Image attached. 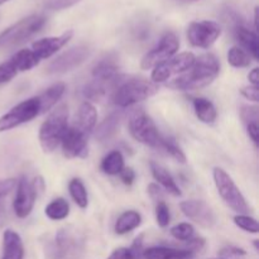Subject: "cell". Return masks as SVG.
Returning a JSON list of instances; mask_svg holds the SVG:
<instances>
[{"mask_svg": "<svg viewBox=\"0 0 259 259\" xmlns=\"http://www.w3.org/2000/svg\"><path fill=\"white\" fill-rule=\"evenodd\" d=\"M18 73H19V71H18L17 66L13 62L12 58H9L8 61L3 62L2 65H0V85H2V83L9 82L10 80H13V78L18 75Z\"/></svg>", "mask_w": 259, "mask_h": 259, "instance_id": "34", "label": "cell"}, {"mask_svg": "<svg viewBox=\"0 0 259 259\" xmlns=\"http://www.w3.org/2000/svg\"><path fill=\"white\" fill-rule=\"evenodd\" d=\"M222 34V27L214 20H197L187 27V39L194 47L210 48Z\"/></svg>", "mask_w": 259, "mask_h": 259, "instance_id": "10", "label": "cell"}, {"mask_svg": "<svg viewBox=\"0 0 259 259\" xmlns=\"http://www.w3.org/2000/svg\"><path fill=\"white\" fill-rule=\"evenodd\" d=\"M156 220H157V224H158L161 228L168 227L169 222H171V214H169V209L164 201L157 202Z\"/></svg>", "mask_w": 259, "mask_h": 259, "instance_id": "35", "label": "cell"}, {"mask_svg": "<svg viewBox=\"0 0 259 259\" xmlns=\"http://www.w3.org/2000/svg\"><path fill=\"white\" fill-rule=\"evenodd\" d=\"M171 235L175 239L181 240V242H189L194 238L195 229L189 223H181V224H177L172 228Z\"/></svg>", "mask_w": 259, "mask_h": 259, "instance_id": "32", "label": "cell"}, {"mask_svg": "<svg viewBox=\"0 0 259 259\" xmlns=\"http://www.w3.org/2000/svg\"><path fill=\"white\" fill-rule=\"evenodd\" d=\"M243 121L245 124L258 123V108L257 106H243L240 110Z\"/></svg>", "mask_w": 259, "mask_h": 259, "instance_id": "38", "label": "cell"}, {"mask_svg": "<svg viewBox=\"0 0 259 259\" xmlns=\"http://www.w3.org/2000/svg\"><path fill=\"white\" fill-rule=\"evenodd\" d=\"M2 259H24V245L22 238L12 229L5 230L3 234Z\"/></svg>", "mask_w": 259, "mask_h": 259, "instance_id": "19", "label": "cell"}, {"mask_svg": "<svg viewBox=\"0 0 259 259\" xmlns=\"http://www.w3.org/2000/svg\"><path fill=\"white\" fill-rule=\"evenodd\" d=\"M212 259H222V258H212Z\"/></svg>", "mask_w": 259, "mask_h": 259, "instance_id": "49", "label": "cell"}, {"mask_svg": "<svg viewBox=\"0 0 259 259\" xmlns=\"http://www.w3.org/2000/svg\"><path fill=\"white\" fill-rule=\"evenodd\" d=\"M68 129V108L66 104L57 106L50 113L39 128V143L43 152L52 153L62 142Z\"/></svg>", "mask_w": 259, "mask_h": 259, "instance_id": "3", "label": "cell"}, {"mask_svg": "<svg viewBox=\"0 0 259 259\" xmlns=\"http://www.w3.org/2000/svg\"><path fill=\"white\" fill-rule=\"evenodd\" d=\"M258 67L253 68L252 71L249 72V75H248V80H249V82L252 83L253 86H258V82H259V76H258Z\"/></svg>", "mask_w": 259, "mask_h": 259, "instance_id": "44", "label": "cell"}, {"mask_svg": "<svg viewBox=\"0 0 259 259\" xmlns=\"http://www.w3.org/2000/svg\"><path fill=\"white\" fill-rule=\"evenodd\" d=\"M40 190H43V181L39 177L30 182L27 177L23 176L17 182V194H15L13 207L18 218L23 219L32 212L35 199L38 197V192H40Z\"/></svg>", "mask_w": 259, "mask_h": 259, "instance_id": "7", "label": "cell"}, {"mask_svg": "<svg viewBox=\"0 0 259 259\" xmlns=\"http://www.w3.org/2000/svg\"><path fill=\"white\" fill-rule=\"evenodd\" d=\"M195 60L196 57L192 52H182L177 56H172L168 60L154 66L152 71V81L154 83L164 82L171 76L186 72L192 67Z\"/></svg>", "mask_w": 259, "mask_h": 259, "instance_id": "9", "label": "cell"}, {"mask_svg": "<svg viewBox=\"0 0 259 259\" xmlns=\"http://www.w3.org/2000/svg\"><path fill=\"white\" fill-rule=\"evenodd\" d=\"M4 217H5L4 199H2V197H0V229H2L3 224H4Z\"/></svg>", "mask_w": 259, "mask_h": 259, "instance_id": "45", "label": "cell"}, {"mask_svg": "<svg viewBox=\"0 0 259 259\" xmlns=\"http://www.w3.org/2000/svg\"><path fill=\"white\" fill-rule=\"evenodd\" d=\"M68 191H70L71 197L75 201V204L77 206H80L81 209H85L89 204V197H88V191H86L85 185L82 184L80 179H72L68 184Z\"/></svg>", "mask_w": 259, "mask_h": 259, "instance_id": "29", "label": "cell"}, {"mask_svg": "<svg viewBox=\"0 0 259 259\" xmlns=\"http://www.w3.org/2000/svg\"><path fill=\"white\" fill-rule=\"evenodd\" d=\"M106 259H137V255L131 248H118Z\"/></svg>", "mask_w": 259, "mask_h": 259, "instance_id": "39", "label": "cell"}, {"mask_svg": "<svg viewBox=\"0 0 259 259\" xmlns=\"http://www.w3.org/2000/svg\"><path fill=\"white\" fill-rule=\"evenodd\" d=\"M142 224V215L138 211L129 210L123 212L114 225V230L118 235H124L131 233L132 230L137 229Z\"/></svg>", "mask_w": 259, "mask_h": 259, "instance_id": "24", "label": "cell"}, {"mask_svg": "<svg viewBox=\"0 0 259 259\" xmlns=\"http://www.w3.org/2000/svg\"><path fill=\"white\" fill-rule=\"evenodd\" d=\"M234 224L244 232L250 233V234H257L258 233V222L249 215L238 214L237 217H234Z\"/></svg>", "mask_w": 259, "mask_h": 259, "instance_id": "33", "label": "cell"}, {"mask_svg": "<svg viewBox=\"0 0 259 259\" xmlns=\"http://www.w3.org/2000/svg\"><path fill=\"white\" fill-rule=\"evenodd\" d=\"M121 118H123V114L120 110L114 111L110 115L106 116L96 129L95 138L100 142H106L113 138L120 126Z\"/></svg>", "mask_w": 259, "mask_h": 259, "instance_id": "21", "label": "cell"}, {"mask_svg": "<svg viewBox=\"0 0 259 259\" xmlns=\"http://www.w3.org/2000/svg\"><path fill=\"white\" fill-rule=\"evenodd\" d=\"M151 171L154 180H156L167 192H169V194L174 195V196H181V190L177 186L176 181H175V179L172 177V175L169 174L163 166L156 163V162H151Z\"/></svg>", "mask_w": 259, "mask_h": 259, "instance_id": "23", "label": "cell"}, {"mask_svg": "<svg viewBox=\"0 0 259 259\" xmlns=\"http://www.w3.org/2000/svg\"><path fill=\"white\" fill-rule=\"evenodd\" d=\"M247 132H248V136L249 138L252 139L254 146H258V139H259V126L258 123H250L247 124Z\"/></svg>", "mask_w": 259, "mask_h": 259, "instance_id": "42", "label": "cell"}, {"mask_svg": "<svg viewBox=\"0 0 259 259\" xmlns=\"http://www.w3.org/2000/svg\"><path fill=\"white\" fill-rule=\"evenodd\" d=\"M66 91V85L63 82H57L50 86L47 90L43 91L39 96H37L39 101V114H45L50 111L56 104L58 103Z\"/></svg>", "mask_w": 259, "mask_h": 259, "instance_id": "22", "label": "cell"}, {"mask_svg": "<svg viewBox=\"0 0 259 259\" xmlns=\"http://www.w3.org/2000/svg\"><path fill=\"white\" fill-rule=\"evenodd\" d=\"M119 175H120V180L123 181V184L126 185V186L133 185L134 180H136V174H134V171L131 167H124Z\"/></svg>", "mask_w": 259, "mask_h": 259, "instance_id": "41", "label": "cell"}, {"mask_svg": "<svg viewBox=\"0 0 259 259\" xmlns=\"http://www.w3.org/2000/svg\"><path fill=\"white\" fill-rule=\"evenodd\" d=\"M194 104V110L196 114L197 119L205 124H212L217 120V109H215L214 104L205 98H196L192 101Z\"/></svg>", "mask_w": 259, "mask_h": 259, "instance_id": "25", "label": "cell"}, {"mask_svg": "<svg viewBox=\"0 0 259 259\" xmlns=\"http://www.w3.org/2000/svg\"><path fill=\"white\" fill-rule=\"evenodd\" d=\"M148 194H149V196H151L153 200H156L157 202L162 201V200H161L162 199V191H161V189L157 186V185H154V184L149 185V186H148Z\"/></svg>", "mask_w": 259, "mask_h": 259, "instance_id": "43", "label": "cell"}, {"mask_svg": "<svg viewBox=\"0 0 259 259\" xmlns=\"http://www.w3.org/2000/svg\"><path fill=\"white\" fill-rule=\"evenodd\" d=\"M247 254L244 249L239 247H234V245H228L224 247L223 249H220L219 255L222 259H228V258H237V257H244Z\"/></svg>", "mask_w": 259, "mask_h": 259, "instance_id": "37", "label": "cell"}, {"mask_svg": "<svg viewBox=\"0 0 259 259\" xmlns=\"http://www.w3.org/2000/svg\"><path fill=\"white\" fill-rule=\"evenodd\" d=\"M72 35V30H67V32L56 35V37H47L35 40L32 45V52L39 61L52 57L55 53H57L61 48H63L70 42Z\"/></svg>", "mask_w": 259, "mask_h": 259, "instance_id": "15", "label": "cell"}, {"mask_svg": "<svg viewBox=\"0 0 259 259\" xmlns=\"http://www.w3.org/2000/svg\"><path fill=\"white\" fill-rule=\"evenodd\" d=\"M254 247H255V249L258 250V240H254Z\"/></svg>", "mask_w": 259, "mask_h": 259, "instance_id": "48", "label": "cell"}, {"mask_svg": "<svg viewBox=\"0 0 259 259\" xmlns=\"http://www.w3.org/2000/svg\"><path fill=\"white\" fill-rule=\"evenodd\" d=\"M129 132L139 143L162 151L164 137L159 133L151 116L147 115L144 111H137L132 115L129 120Z\"/></svg>", "mask_w": 259, "mask_h": 259, "instance_id": "6", "label": "cell"}, {"mask_svg": "<svg viewBox=\"0 0 259 259\" xmlns=\"http://www.w3.org/2000/svg\"><path fill=\"white\" fill-rule=\"evenodd\" d=\"M38 115H40L38 98L35 96V98L27 99L10 109L7 114L0 116V133L28 123Z\"/></svg>", "mask_w": 259, "mask_h": 259, "instance_id": "8", "label": "cell"}, {"mask_svg": "<svg viewBox=\"0 0 259 259\" xmlns=\"http://www.w3.org/2000/svg\"><path fill=\"white\" fill-rule=\"evenodd\" d=\"M80 2L81 0H43V4H45L46 9L56 12V10L68 9Z\"/></svg>", "mask_w": 259, "mask_h": 259, "instance_id": "36", "label": "cell"}, {"mask_svg": "<svg viewBox=\"0 0 259 259\" xmlns=\"http://www.w3.org/2000/svg\"><path fill=\"white\" fill-rule=\"evenodd\" d=\"M8 2H9V0H0V5L5 4V3H8Z\"/></svg>", "mask_w": 259, "mask_h": 259, "instance_id": "47", "label": "cell"}, {"mask_svg": "<svg viewBox=\"0 0 259 259\" xmlns=\"http://www.w3.org/2000/svg\"><path fill=\"white\" fill-rule=\"evenodd\" d=\"M93 80L96 82L104 83L109 86L111 90L115 89L119 81L121 80L119 76V66L116 63L115 58H103L99 61L93 68Z\"/></svg>", "mask_w": 259, "mask_h": 259, "instance_id": "16", "label": "cell"}, {"mask_svg": "<svg viewBox=\"0 0 259 259\" xmlns=\"http://www.w3.org/2000/svg\"><path fill=\"white\" fill-rule=\"evenodd\" d=\"M45 212L47 218H50L51 220L58 222V220H63L68 217V214H70V205H68V202L65 199L58 197V199L52 200L46 206Z\"/></svg>", "mask_w": 259, "mask_h": 259, "instance_id": "27", "label": "cell"}, {"mask_svg": "<svg viewBox=\"0 0 259 259\" xmlns=\"http://www.w3.org/2000/svg\"><path fill=\"white\" fill-rule=\"evenodd\" d=\"M13 60V62L17 66L18 71L19 72H24V71L32 70L33 67L39 63V60L35 57L34 53L32 52V50H20L17 53L10 57Z\"/></svg>", "mask_w": 259, "mask_h": 259, "instance_id": "28", "label": "cell"}, {"mask_svg": "<svg viewBox=\"0 0 259 259\" xmlns=\"http://www.w3.org/2000/svg\"><path fill=\"white\" fill-rule=\"evenodd\" d=\"M176 2H179V3H195V2H199V0H176Z\"/></svg>", "mask_w": 259, "mask_h": 259, "instance_id": "46", "label": "cell"}, {"mask_svg": "<svg viewBox=\"0 0 259 259\" xmlns=\"http://www.w3.org/2000/svg\"><path fill=\"white\" fill-rule=\"evenodd\" d=\"M180 209L190 220L200 227L211 228L217 223V217L211 207L201 200H189L180 204Z\"/></svg>", "mask_w": 259, "mask_h": 259, "instance_id": "13", "label": "cell"}, {"mask_svg": "<svg viewBox=\"0 0 259 259\" xmlns=\"http://www.w3.org/2000/svg\"><path fill=\"white\" fill-rule=\"evenodd\" d=\"M88 138L85 134L78 132L73 126H70L63 136L62 152L67 158H85L89 153Z\"/></svg>", "mask_w": 259, "mask_h": 259, "instance_id": "14", "label": "cell"}, {"mask_svg": "<svg viewBox=\"0 0 259 259\" xmlns=\"http://www.w3.org/2000/svg\"><path fill=\"white\" fill-rule=\"evenodd\" d=\"M162 151L166 152L167 154L175 158L176 161L185 163L186 162V156H185L184 151L180 148V146L177 144V142L175 141L171 137H164L163 138V144H162Z\"/></svg>", "mask_w": 259, "mask_h": 259, "instance_id": "31", "label": "cell"}, {"mask_svg": "<svg viewBox=\"0 0 259 259\" xmlns=\"http://www.w3.org/2000/svg\"><path fill=\"white\" fill-rule=\"evenodd\" d=\"M180 48V40L174 32H167L162 35L159 42L157 43L156 47L152 48L149 52L143 56L141 62V67L143 70H149L153 68L158 63L168 60L172 56L176 55Z\"/></svg>", "mask_w": 259, "mask_h": 259, "instance_id": "11", "label": "cell"}, {"mask_svg": "<svg viewBox=\"0 0 259 259\" xmlns=\"http://www.w3.org/2000/svg\"><path fill=\"white\" fill-rule=\"evenodd\" d=\"M212 176H214V182L215 186H217L218 192H219V195L222 196V199L224 200L225 204H227L230 209L237 211L238 214H247V212L249 211V206H248L247 204V200L243 196L239 187L235 185V182L233 181L232 177H230L224 169L220 168V167H215Z\"/></svg>", "mask_w": 259, "mask_h": 259, "instance_id": "5", "label": "cell"}, {"mask_svg": "<svg viewBox=\"0 0 259 259\" xmlns=\"http://www.w3.org/2000/svg\"><path fill=\"white\" fill-rule=\"evenodd\" d=\"M240 94H242L247 100L254 101V103H257L259 100L258 86H244V88H242V90H240Z\"/></svg>", "mask_w": 259, "mask_h": 259, "instance_id": "40", "label": "cell"}, {"mask_svg": "<svg viewBox=\"0 0 259 259\" xmlns=\"http://www.w3.org/2000/svg\"><path fill=\"white\" fill-rule=\"evenodd\" d=\"M124 168V157L119 151H113L106 154L100 163V169L109 176H115Z\"/></svg>", "mask_w": 259, "mask_h": 259, "instance_id": "26", "label": "cell"}, {"mask_svg": "<svg viewBox=\"0 0 259 259\" xmlns=\"http://www.w3.org/2000/svg\"><path fill=\"white\" fill-rule=\"evenodd\" d=\"M96 123H98V111H96L95 106L89 101H85L80 105L77 114H76L75 121H73L72 126L89 137L91 132L95 129Z\"/></svg>", "mask_w": 259, "mask_h": 259, "instance_id": "17", "label": "cell"}, {"mask_svg": "<svg viewBox=\"0 0 259 259\" xmlns=\"http://www.w3.org/2000/svg\"><path fill=\"white\" fill-rule=\"evenodd\" d=\"M235 38L243 46V50L247 51L254 60L259 58V40L258 35L254 30L248 29L245 25L237 24L234 29Z\"/></svg>", "mask_w": 259, "mask_h": 259, "instance_id": "20", "label": "cell"}, {"mask_svg": "<svg viewBox=\"0 0 259 259\" xmlns=\"http://www.w3.org/2000/svg\"><path fill=\"white\" fill-rule=\"evenodd\" d=\"M46 22H47L46 17L40 14L28 15V17L18 20L17 23H14L0 33V48H8L20 45L28 38L34 35L35 33L39 32L45 27Z\"/></svg>", "mask_w": 259, "mask_h": 259, "instance_id": "4", "label": "cell"}, {"mask_svg": "<svg viewBox=\"0 0 259 259\" xmlns=\"http://www.w3.org/2000/svg\"><path fill=\"white\" fill-rule=\"evenodd\" d=\"M220 73V61L212 53H205L195 60L192 67L167 83V88L179 91H195L212 83Z\"/></svg>", "mask_w": 259, "mask_h": 259, "instance_id": "1", "label": "cell"}, {"mask_svg": "<svg viewBox=\"0 0 259 259\" xmlns=\"http://www.w3.org/2000/svg\"><path fill=\"white\" fill-rule=\"evenodd\" d=\"M90 48L85 45L76 46L70 48L62 55L57 56L50 65L47 66L48 73H66L68 71L75 70L80 65H82L90 56Z\"/></svg>", "mask_w": 259, "mask_h": 259, "instance_id": "12", "label": "cell"}, {"mask_svg": "<svg viewBox=\"0 0 259 259\" xmlns=\"http://www.w3.org/2000/svg\"><path fill=\"white\" fill-rule=\"evenodd\" d=\"M228 62L237 68H244L249 67L250 62H252V57L247 51L243 50L242 47H232L228 52Z\"/></svg>", "mask_w": 259, "mask_h": 259, "instance_id": "30", "label": "cell"}, {"mask_svg": "<svg viewBox=\"0 0 259 259\" xmlns=\"http://www.w3.org/2000/svg\"><path fill=\"white\" fill-rule=\"evenodd\" d=\"M194 255L191 250L186 248H171V247H151L142 249L138 259H189Z\"/></svg>", "mask_w": 259, "mask_h": 259, "instance_id": "18", "label": "cell"}, {"mask_svg": "<svg viewBox=\"0 0 259 259\" xmlns=\"http://www.w3.org/2000/svg\"><path fill=\"white\" fill-rule=\"evenodd\" d=\"M159 88L153 81L146 78L120 80L111 94V100L119 108H128L137 103L147 100L158 93Z\"/></svg>", "mask_w": 259, "mask_h": 259, "instance_id": "2", "label": "cell"}]
</instances>
